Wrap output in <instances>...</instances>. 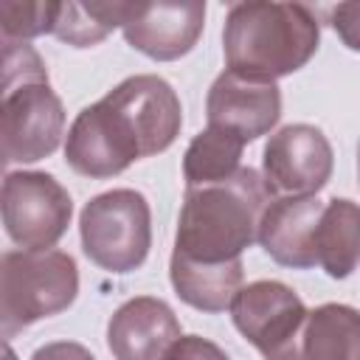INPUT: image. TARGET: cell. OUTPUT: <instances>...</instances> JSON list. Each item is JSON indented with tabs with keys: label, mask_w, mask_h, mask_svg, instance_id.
I'll return each instance as SVG.
<instances>
[{
	"label": "cell",
	"mask_w": 360,
	"mask_h": 360,
	"mask_svg": "<svg viewBox=\"0 0 360 360\" xmlns=\"http://www.w3.org/2000/svg\"><path fill=\"white\" fill-rule=\"evenodd\" d=\"M321 25L304 3H233L222 28V53L228 70L276 82L301 70L318 51Z\"/></svg>",
	"instance_id": "obj_2"
},
{
	"label": "cell",
	"mask_w": 360,
	"mask_h": 360,
	"mask_svg": "<svg viewBox=\"0 0 360 360\" xmlns=\"http://www.w3.org/2000/svg\"><path fill=\"white\" fill-rule=\"evenodd\" d=\"M65 135V110L48 84L42 56L28 42L3 39L0 138L6 163L51 158Z\"/></svg>",
	"instance_id": "obj_3"
},
{
	"label": "cell",
	"mask_w": 360,
	"mask_h": 360,
	"mask_svg": "<svg viewBox=\"0 0 360 360\" xmlns=\"http://www.w3.org/2000/svg\"><path fill=\"white\" fill-rule=\"evenodd\" d=\"M3 225L22 250H51L68 231L73 200L45 172H8L3 180Z\"/></svg>",
	"instance_id": "obj_8"
},
{
	"label": "cell",
	"mask_w": 360,
	"mask_h": 360,
	"mask_svg": "<svg viewBox=\"0 0 360 360\" xmlns=\"http://www.w3.org/2000/svg\"><path fill=\"white\" fill-rule=\"evenodd\" d=\"M59 3L53 0H3L0 3V31L3 39L25 42L39 34H51L56 22Z\"/></svg>",
	"instance_id": "obj_19"
},
{
	"label": "cell",
	"mask_w": 360,
	"mask_h": 360,
	"mask_svg": "<svg viewBox=\"0 0 360 360\" xmlns=\"http://www.w3.org/2000/svg\"><path fill=\"white\" fill-rule=\"evenodd\" d=\"M141 158H149L143 135L112 93L87 104L68 129L65 160L82 177L107 180Z\"/></svg>",
	"instance_id": "obj_6"
},
{
	"label": "cell",
	"mask_w": 360,
	"mask_h": 360,
	"mask_svg": "<svg viewBox=\"0 0 360 360\" xmlns=\"http://www.w3.org/2000/svg\"><path fill=\"white\" fill-rule=\"evenodd\" d=\"M315 259L329 278H346L360 264V205L332 197L315 228Z\"/></svg>",
	"instance_id": "obj_15"
},
{
	"label": "cell",
	"mask_w": 360,
	"mask_h": 360,
	"mask_svg": "<svg viewBox=\"0 0 360 360\" xmlns=\"http://www.w3.org/2000/svg\"><path fill=\"white\" fill-rule=\"evenodd\" d=\"M129 8L132 3H121V0H110V3L68 0V3H59L51 34L73 48H93L115 28H124Z\"/></svg>",
	"instance_id": "obj_18"
},
{
	"label": "cell",
	"mask_w": 360,
	"mask_h": 360,
	"mask_svg": "<svg viewBox=\"0 0 360 360\" xmlns=\"http://www.w3.org/2000/svg\"><path fill=\"white\" fill-rule=\"evenodd\" d=\"M357 174H360V143H357Z\"/></svg>",
	"instance_id": "obj_23"
},
{
	"label": "cell",
	"mask_w": 360,
	"mask_h": 360,
	"mask_svg": "<svg viewBox=\"0 0 360 360\" xmlns=\"http://www.w3.org/2000/svg\"><path fill=\"white\" fill-rule=\"evenodd\" d=\"M273 194L264 177L242 166L233 177L186 188L172 259L191 264H231L259 239V222Z\"/></svg>",
	"instance_id": "obj_1"
},
{
	"label": "cell",
	"mask_w": 360,
	"mask_h": 360,
	"mask_svg": "<svg viewBox=\"0 0 360 360\" xmlns=\"http://www.w3.org/2000/svg\"><path fill=\"white\" fill-rule=\"evenodd\" d=\"M169 278L180 301L200 312H222L233 304L236 292L242 290L245 267L242 259L231 264H191L172 259Z\"/></svg>",
	"instance_id": "obj_16"
},
{
	"label": "cell",
	"mask_w": 360,
	"mask_h": 360,
	"mask_svg": "<svg viewBox=\"0 0 360 360\" xmlns=\"http://www.w3.org/2000/svg\"><path fill=\"white\" fill-rule=\"evenodd\" d=\"M329 25L349 51H360V3H338L329 8Z\"/></svg>",
	"instance_id": "obj_20"
},
{
	"label": "cell",
	"mask_w": 360,
	"mask_h": 360,
	"mask_svg": "<svg viewBox=\"0 0 360 360\" xmlns=\"http://www.w3.org/2000/svg\"><path fill=\"white\" fill-rule=\"evenodd\" d=\"M323 202L318 197H276L262 214L259 245L264 253L295 270L315 267V228Z\"/></svg>",
	"instance_id": "obj_13"
},
{
	"label": "cell",
	"mask_w": 360,
	"mask_h": 360,
	"mask_svg": "<svg viewBox=\"0 0 360 360\" xmlns=\"http://www.w3.org/2000/svg\"><path fill=\"white\" fill-rule=\"evenodd\" d=\"M31 360H96L82 343H73V340H53V343H45L39 346Z\"/></svg>",
	"instance_id": "obj_22"
},
{
	"label": "cell",
	"mask_w": 360,
	"mask_h": 360,
	"mask_svg": "<svg viewBox=\"0 0 360 360\" xmlns=\"http://www.w3.org/2000/svg\"><path fill=\"white\" fill-rule=\"evenodd\" d=\"M79 295V267L65 250H6L0 259V332L65 312Z\"/></svg>",
	"instance_id": "obj_4"
},
{
	"label": "cell",
	"mask_w": 360,
	"mask_h": 360,
	"mask_svg": "<svg viewBox=\"0 0 360 360\" xmlns=\"http://www.w3.org/2000/svg\"><path fill=\"white\" fill-rule=\"evenodd\" d=\"M180 338L174 309L152 295L124 301L107 323V346L115 360H160Z\"/></svg>",
	"instance_id": "obj_12"
},
{
	"label": "cell",
	"mask_w": 360,
	"mask_h": 360,
	"mask_svg": "<svg viewBox=\"0 0 360 360\" xmlns=\"http://www.w3.org/2000/svg\"><path fill=\"white\" fill-rule=\"evenodd\" d=\"M298 360H360V312L346 304H321L309 309Z\"/></svg>",
	"instance_id": "obj_14"
},
{
	"label": "cell",
	"mask_w": 360,
	"mask_h": 360,
	"mask_svg": "<svg viewBox=\"0 0 360 360\" xmlns=\"http://www.w3.org/2000/svg\"><path fill=\"white\" fill-rule=\"evenodd\" d=\"M245 143L233 135H228L225 129L217 127H205L202 132H197L183 155V177H186V188H197V186H211L219 180L233 177L242 166Z\"/></svg>",
	"instance_id": "obj_17"
},
{
	"label": "cell",
	"mask_w": 360,
	"mask_h": 360,
	"mask_svg": "<svg viewBox=\"0 0 360 360\" xmlns=\"http://www.w3.org/2000/svg\"><path fill=\"white\" fill-rule=\"evenodd\" d=\"M208 127L225 129L228 135L250 143L267 135L281 118V90L276 82H259L222 70L205 98Z\"/></svg>",
	"instance_id": "obj_10"
},
{
	"label": "cell",
	"mask_w": 360,
	"mask_h": 360,
	"mask_svg": "<svg viewBox=\"0 0 360 360\" xmlns=\"http://www.w3.org/2000/svg\"><path fill=\"white\" fill-rule=\"evenodd\" d=\"M160 360H231L214 340L200 335H183Z\"/></svg>",
	"instance_id": "obj_21"
},
{
	"label": "cell",
	"mask_w": 360,
	"mask_h": 360,
	"mask_svg": "<svg viewBox=\"0 0 360 360\" xmlns=\"http://www.w3.org/2000/svg\"><path fill=\"white\" fill-rule=\"evenodd\" d=\"M205 25V3H132L124 22V39L155 62L186 56Z\"/></svg>",
	"instance_id": "obj_11"
},
{
	"label": "cell",
	"mask_w": 360,
	"mask_h": 360,
	"mask_svg": "<svg viewBox=\"0 0 360 360\" xmlns=\"http://www.w3.org/2000/svg\"><path fill=\"white\" fill-rule=\"evenodd\" d=\"M84 256L107 273L141 267L152 248V211L141 191L112 188L93 197L79 217Z\"/></svg>",
	"instance_id": "obj_5"
},
{
	"label": "cell",
	"mask_w": 360,
	"mask_h": 360,
	"mask_svg": "<svg viewBox=\"0 0 360 360\" xmlns=\"http://www.w3.org/2000/svg\"><path fill=\"white\" fill-rule=\"evenodd\" d=\"M332 146L312 124H287L262 152V177L270 194L315 197L332 177Z\"/></svg>",
	"instance_id": "obj_9"
},
{
	"label": "cell",
	"mask_w": 360,
	"mask_h": 360,
	"mask_svg": "<svg viewBox=\"0 0 360 360\" xmlns=\"http://www.w3.org/2000/svg\"><path fill=\"white\" fill-rule=\"evenodd\" d=\"M307 315L298 292L273 278L250 281L231 304L233 326L264 360H298Z\"/></svg>",
	"instance_id": "obj_7"
}]
</instances>
